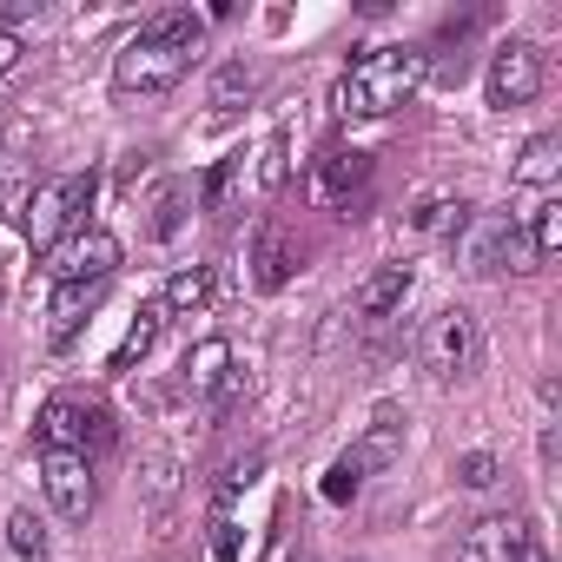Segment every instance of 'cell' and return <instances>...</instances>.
I'll return each mask as SVG.
<instances>
[{
  "label": "cell",
  "instance_id": "cell-1",
  "mask_svg": "<svg viewBox=\"0 0 562 562\" xmlns=\"http://www.w3.org/2000/svg\"><path fill=\"white\" fill-rule=\"evenodd\" d=\"M205 41V14L192 8H159L139 21V34L113 54V93L120 100H153V93H172L192 67V47Z\"/></svg>",
  "mask_w": 562,
  "mask_h": 562
},
{
  "label": "cell",
  "instance_id": "cell-2",
  "mask_svg": "<svg viewBox=\"0 0 562 562\" xmlns=\"http://www.w3.org/2000/svg\"><path fill=\"white\" fill-rule=\"evenodd\" d=\"M430 74V54L424 47H371L364 60H351L331 87V113L338 120H384L397 113Z\"/></svg>",
  "mask_w": 562,
  "mask_h": 562
},
{
  "label": "cell",
  "instance_id": "cell-3",
  "mask_svg": "<svg viewBox=\"0 0 562 562\" xmlns=\"http://www.w3.org/2000/svg\"><path fill=\"white\" fill-rule=\"evenodd\" d=\"M87 205H93V172H60V179L34 186V199L21 205L27 245H34V251H60V238L87 218Z\"/></svg>",
  "mask_w": 562,
  "mask_h": 562
},
{
  "label": "cell",
  "instance_id": "cell-4",
  "mask_svg": "<svg viewBox=\"0 0 562 562\" xmlns=\"http://www.w3.org/2000/svg\"><path fill=\"white\" fill-rule=\"evenodd\" d=\"M457 265L476 271V278H496V271H529V238L516 225V212H476L463 232H457Z\"/></svg>",
  "mask_w": 562,
  "mask_h": 562
},
{
  "label": "cell",
  "instance_id": "cell-5",
  "mask_svg": "<svg viewBox=\"0 0 562 562\" xmlns=\"http://www.w3.org/2000/svg\"><path fill=\"white\" fill-rule=\"evenodd\" d=\"M417 351H424V371L430 378H463L470 364H476V351H483V338H476V318L463 312V305H443L430 325H424V338H417Z\"/></svg>",
  "mask_w": 562,
  "mask_h": 562
},
{
  "label": "cell",
  "instance_id": "cell-6",
  "mask_svg": "<svg viewBox=\"0 0 562 562\" xmlns=\"http://www.w3.org/2000/svg\"><path fill=\"white\" fill-rule=\"evenodd\" d=\"M41 483H47L54 516H67V522H87V516H93V503H100L87 450H41Z\"/></svg>",
  "mask_w": 562,
  "mask_h": 562
},
{
  "label": "cell",
  "instance_id": "cell-7",
  "mask_svg": "<svg viewBox=\"0 0 562 562\" xmlns=\"http://www.w3.org/2000/svg\"><path fill=\"white\" fill-rule=\"evenodd\" d=\"M113 271H120V238L106 225H87V232H74L54 251V278H60V285H113Z\"/></svg>",
  "mask_w": 562,
  "mask_h": 562
},
{
  "label": "cell",
  "instance_id": "cell-8",
  "mask_svg": "<svg viewBox=\"0 0 562 562\" xmlns=\"http://www.w3.org/2000/svg\"><path fill=\"white\" fill-rule=\"evenodd\" d=\"M483 93H490V106H529L536 93H542V54L529 47V41H509V47H496L490 54V80H483Z\"/></svg>",
  "mask_w": 562,
  "mask_h": 562
},
{
  "label": "cell",
  "instance_id": "cell-9",
  "mask_svg": "<svg viewBox=\"0 0 562 562\" xmlns=\"http://www.w3.org/2000/svg\"><path fill=\"white\" fill-rule=\"evenodd\" d=\"M292 271H299V238H292V225H285V218H258V232H251V285H258V292H285Z\"/></svg>",
  "mask_w": 562,
  "mask_h": 562
},
{
  "label": "cell",
  "instance_id": "cell-10",
  "mask_svg": "<svg viewBox=\"0 0 562 562\" xmlns=\"http://www.w3.org/2000/svg\"><path fill=\"white\" fill-rule=\"evenodd\" d=\"M364 186H371V153H358V146H331L312 166V192L325 205H345L351 212V192H364Z\"/></svg>",
  "mask_w": 562,
  "mask_h": 562
},
{
  "label": "cell",
  "instance_id": "cell-11",
  "mask_svg": "<svg viewBox=\"0 0 562 562\" xmlns=\"http://www.w3.org/2000/svg\"><path fill=\"white\" fill-rule=\"evenodd\" d=\"M522 549H529V529H522L516 516H483V522L463 529L457 562H516Z\"/></svg>",
  "mask_w": 562,
  "mask_h": 562
},
{
  "label": "cell",
  "instance_id": "cell-12",
  "mask_svg": "<svg viewBox=\"0 0 562 562\" xmlns=\"http://www.w3.org/2000/svg\"><path fill=\"white\" fill-rule=\"evenodd\" d=\"M179 384H186V397H218L232 384V345L225 338H199L186 351V364H179Z\"/></svg>",
  "mask_w": 562,
  "mask_h": 562
},
{
  "label": "cell",
  "instance_id": "cell-13",
  "mask_svg": "<svg viewBox=\"0 0 562 562\" xmlns=\"http://www.w3.org/2000/svg\"><path fill=\"white\" fill-rule=\"evenodd\" d=\"M106 305V285H54V305H47V338L54 345H74V331Z\"/></svg>",
  "mask_w": 562,
  "mask_h": 562
},
{
  "label": "cell",
  "instance_id": "cell-14",
  "mask_svg": "<svg viewBox=\"0 0 562 562\" xmlns=\"http://www.w3.org/2000/svg\"><path fill=\"white\" fill-rule=\"evenodd\" d=\"M411 285H417L411 265H378L364 285H358V312H364V318H391V312L411 299Z\"/></svg>",
  "mask_w": 562,
  "mask_h": 562
},
{
  "label": "cell",
  "instance_id": "cell-15",
  "mask_svg": "<svg viewBox=\"0 0 562 562\" xmlns=\"http://www.w3.org/2000/svg\"><path fill=\"white\" fill-rule=\"evenodd\" d=\"M562 179V133H536L522 153H516V166H509V186H555Z\"/></svg>",
  "mask_w": 562,
  "mask_h": 562
},
{
  "label": "cell",
  "instance_id": "cell-16",
  "mask_svg": "<svg viewBox=\"0 0 562 562\" xmlns=\"http://www.w3.org/2000/svg\"><path fill=\"white\" fill-rule=\"evenodd\" d=\"M34 437H41V450H87V404H74V397H54V404L41 411Z\"/></svg>",
  "mask_w": 562,
  "mask_h": 562
},
{
  "label": "cell",
  "instance_id": "cell-17",
  "mask_svg": "<svg viewBox=\"0 0 562 562\" xmlns=\"http://www.w3.org/2000/svg\"><path fill=\"white\" fill-rule=\"evenodd\" d=\"M212 292H218V278H212V265H179L172 278H166V312H179V318H192V312H205L212 305Z\"/></svg>",
  "mask_w": 562,
  "mask_h": 562
},
{
  "label": "cell",
  "instance_id": "cell-18",
  "mask_svg": "<svg viewBox=\"0 0 562 562\" xmlns=\"http://www.w3.org/2000/svg\"><path fill=\"white\" fill-rule=\"evenodd\" d=\"M463 225H470V205H463L457 192H430V199L411 212V232H417V238H457Z\"/></svg>",
  "mask_w": 562,
  "mask_h": 562
},
{
  "label": "cell",
  "instance_id": "cell-19",
  "mask_svg": "<svg viewBox=\"0 0 562 562\" xmlns=\"http://www.w3.org/2000/svg\"><path fill=\"white\" fill-rule=\"evenodd\" d=\"M159 325H166V305H139V318L126 325V338H120V351L106 358V371H133V364L159 345Z\"/></svg>",
  "mask_w": 562,
  "mask_h": 562
},
{
  "label": "cell",
  "instance_id": "cell-20",
  "mask_svg": "<svg viewBox=\"0 0 562 562\" xmlns=\"http://www.w3.org/2000/svg\"><path fill=\"white\" fill-rule=\"evenodd\" d=\"M397 443H404V417H397V411H378V424H371V437L351 450V463L371 476V470H384V463L397 457Z\"/></svg>",
  "mask_w": 562,
  "mask_h": 562
},
{
  "label": "cell",
  "instance_id": "cell-21",
  "mask_svg": "<svg viewBox=\"0 0 562 562\" xmlns=\"http://www.w3.org/2000/svg\"><path fill=\"white\" fill-rule=\"evenodd\" d=\"M522 238H529V258H536V265H549V258L562 251V205H555V199H542V205H536V225H529Z\"/></svg>",
  "mask_w": 562,
  "mask_h": 562
},
{
  "label": "cell",
  "instance_id": "cell-22",
  "mask_svg": "<svg viewBox=\"0 0 562 562\" xmlns=\"http://www.w3.org/2000/svg\"><path fill=\"white\" fill-rule=\"evenodd\" d=\"M238 186H245V153H232V159L212 166V179H205V205H212V212H232V205H238Z\"/></svg>",
  "mask_w": 562,
  "mask_h": 562
},
{
  "label": "cell",
  "instance_id": "cell-23",
  "mask_svg": "<svg viewBox=\"0 0 562 562\" xmlns=\"http://www.w3.org/2000/svg\"><path fill=\"white\" fill-rule=\"evenodd\" d=\"M8 542H14L21 562H47V522H41L34 509H14V516H8Z\"/></svg>",
  "mask_w": 562,
  "mask_h": 562
},
{
  "label": "cell",
  "instance_id": "cell-24",
  "mask_svg": "<svg viewBox=\"0 0 562 562\" xmlns=\"http://www.w3.org/2000/svg\"><path fill=\"white\" fill-rule=\"evenodd\" d=\"M285 179H292V133H271V139L258 146V186L278 192Z\"/></svg>",
  "mask_w": 562,
  "mask_h": 562
},
{
  "label": "cell",
  "instance_id": "cell-25",
  "mask_svg": "<svg viewBox=\"0 0 562 562\" xmlns=\"http://www.w3.org/2000/svg\"><path fill=\"white\" fill-rule=\"evenodd\" d=\"M179 218H186V186H179V179H166V186L153 192V218H146V232H153V238H172V232H179Z\"/></svg>",
  "mask_w": 562,
  "mask_h": 562
},
{
  "label": "cell",
  "instance_id": "cell-26",
  "mask_svg": "<svg viewBox=\"0 0 562 562\" xmlns=\"http://www.w3.org/2000/svg\"><path fill=\"white\" fill-rule=\"evenodd\" d=\"M258 470H265V457H258V450H251V457H232V463L218 470V490H212V496H218V503H232V496H238Z\"/></svg>",
  "mask_w": 562,
  "mask_h": 562
},
{
  "label": "cell",
  "instance_id": "cell-27",
  "mask_svg": "<svg viewBox=\"0 0 562 562\" xmlns=\"http://www.w3.org/2000/svg\"><path fill=\"white\" fill-rule=\"evenodd\" d=\"M34 199V186H27V172L14 166V159H0V218H8V212H21Z\"/></svg>",
  "mask_w": 562,
  "mask_h": 562
},
{
  "label": "cell",
  "instance_id": "cell-28",
  "mask_svg": "<svg viewBox=\"0 0 562 562\" xmlns=\"http://www.w3.org/2000/svg\"><path fill=\"white\" fill-rule=\"evenodd\" d=\"M457 483H463V490H490V483H496V457H490V450H463V457H457Z\"/></svg>",
  "mask_w": 562,
  "mask_h": 562
},
{
  "label": "cell",
  "instance_id": "cell-29",
  "mask_svg": "<svg viewBox=\"0 0 562 562\" xmlns=\"http://www.w3.org/2000/svg\"><path fill=\"white\" fill-rule=\"evenodd\" d=\"M358 490H364V470H358L351 457H338V463H331V476H325V496H331V503H345V496H358Z\"/></svg>",
  "mask_w": 562,
  "mask_h": 562
},
{
  "label": "cell",
  "instance_id": "cell-30",
  "mask_svg": "<svg viewBox=\"0 0 562 562\" xmlns=\"http://www.w3.org/2000/svg\"><path fill=\"white\" fill-rule=\"evenodd\" d=\"M232 93H251V74H245V67H225V74H218V87H212V100H218V106H225Z\"/></svg>",
  "mask_w": 562,
  "mask_h": 562
},
{
  "label": "cell",
  "instance_id": "cell-31",
  "mask_svg": "<svg viewBox=\"0 0 562 562\" xmlns=\"http://www.w3.org/2000/svg\"><path fill=\"white\" fill-rule=\"evenodd\" d=\"M146 470H153V476H146V490H153V503H166V496H172V457H153Z\"/></svg>",
  "mask_w": 562,
  "mask_h": 562
},
{
  "label": "cell",
  "instance_id": "cell-32",
  "mask_svg": "<svg viewBox=\"0 0 562 562\" xmlns=\"http://www.w3.org/2000/svg\"><path fill=\"white\" fill-rule=\"evenodd\" d=\"M14 67H21V34H14V27H0V80H8Z\"/></svg>",
  "mask_w": 562,
  "mask_h": 562
},
{
  "label": "cell",
  "instance_id": "cell-33",
  "mask_svg": "<svg viewBox=\"0 0 562 562\" xmlns=\"http://www.w3.org/2000/svg\"><path fill=\"white\" fill-rule=\"evenodd\" d=\"M212 555H218V562H232V555H238V536H232V522H225V516L212 522Z\"/></svg>",
  "mask_w": 562,
  "mask_h": 562
},
{
  "label": "cell",
  "instance_id": "cell-34",
  "mask_svg": "<svg viewBox=\"0 0 562 562\" xmlns=\"http://www.w3.org/2000/svg\"><path fill=\"white\" fill-rule=\"evenodd\" d=\"M516 562H549V555H542V549H536V542H529V549H522V555H516Z\"/></svg>",
  "mask_w": 562,
  "mask_h": 562
}]
</instances>
